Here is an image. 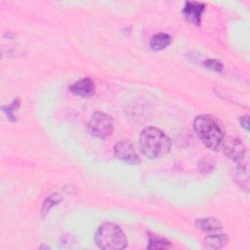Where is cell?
Segmentation results:
<instances>
[{"mask_svg": "<svg viewBox=\"0 0 250 250\" xmlns=\"http://www.w3.org/2000/svg\"><path fill=\"white\" fill-rule=\"evenodd\" d=\"M214 167H215V163L211 159H203L202 163H199L200 173H210L213 171Z\"/></svg>", "mask_w": 250, "mask_h": 250, "instance_id": "cell-17", "label": "cell"}, {"mask_svg": "<svg viewBox=\"0 0 250 250\" xmlns=\"http://www.w3.org/2000/svg\"><path fill=\"white\" fill-rule=\"evenodd\" d=\"M193 131L205 146L212 150H219L225 141L223 123L214 115L201 114L193 120Z\"/></svg>", "mask_w": 250, "mask_h": 250, "instance_id": "cell-1", "label": "cell"}, {"mask_svg": "<svg viewBox=\"0 0 250 250\" xmlns=\"http://www.w3.org/2000/svg\"><path fill=\"white\" fill-rule=\"evenodd\" d=\"M113 153L117 159L130 165H137L141 162L140 155L130 140H122L116 143L113 146Z\"/></svg>", "mask_w": 250, "mask_h": 250, "instance_id": "cell-5", "label": "cell"}, {"mask_svg": "<svg viewBox=\"0 0 250 250\" xmlns=\"http://www.w3.org/2000/svg\"><path fill=\"white\" fill-rule=\"evenodd\" d=\"M194 226L196 229L208 233L220 232L223 229L222 223L213 217L200 218L194 222Z\"/></svg>", "mask_w": 250, "mask_h": 250, "instance_id": "cell-9", "label": "cell"}, {"mask_svg": "<svg viewBox=\"0 0 250 250\" xmlns=\"http://www.w3.org/2000/svg\"><path fill=\"white\" fill-rule=\"evenodd\" d=\"M21 104V102H20V99H15L13 101V103L9 105H4L2 108H3V111L7 114L8 118L10 121L12 122H15L16 121V116H15V111L17 110V108H19Z\"/></svg>", "mask_w": 250, "mask_h": 250, "instance_id": "cell-15", "label": "cell"}, {"mask_svg": "<svg viewBox=\"0 0 250 250\" xmlns=\"http://www.w3.org/2000/svg\"><path fill=\"white\" fill-rule=\"evenodd\" d=\"M69 91L75 96L89 98L95 94L96 86L90 77H84L75 81L69 86Z\"/></svg>", "mask_w": 250, "mask_h": 250, "instance_id": "cell-8", "label": "cell"}, {"mask_svg": "<svg viewBox=\"0 0 250 250\" xmlns=\"http://www.w3.org/2000/svg\"><path fill=\"white\" fill-rule=\"evenodd\" d=\"M170 247L171 243L167 238L151 232L147 234V249H167Z\"/></svg>", "mask_w": 250, "mask_h": 250, "instance_id": "cell-12", "label": "cell"}, {"mask_svg": "<svg viewBox=\"0 0 250 250\" xmlns=\"http://www.w3.org/2000/svg\"><path fill=\"white\" fill-rule=\"evenodd\" d=\"M239 122H240V125H241V127H242L243 129H245L246 131L249 130V118H248L247 115L241 116V117L239 118Z\"/></svg>", "mask_w": 250, "mask_h": 250, "instance_id": "cell-18", "label": "cell"}, {"mask_svg": "<svg viewBox=\"0 0 250 250\" xmlns=\"http://www.w3.org/2000/svg\"><path fill=\"white\" fill-rule=\"evenodd\" d=\"M97 246L104 250H119L127 247L128 240L121 228L111 222L99 226L95 232Z\"/></svg>", "mask_w": 250, "mask_h": 250, "instance_id": "cell-3", "label": "cell"}, {"mask_svg": "<svg viewBox=\"0 0 250 250\" xmlns=\"http://www.w3.org/2000/svg\"><path fill=\"white\" fill-rule=\"evenodd\" d=\"M114 129L113 120L110 115L97 111L92 114L88 122V130L90 134L99 139H106L111 136Z\"/></svg>", "mask_w": 250, "mask_h": 250, "instance_id": "cell-4", "label": "cell"}, {"mask_svg": "<svg viewBox=\"0 0 250 250\" xmlns=\"http://www.w3.org/2000/svg\"><path fill=\"white\" fill-rule=\"evenodd\" d=\"M222 148L224 149L225 154L237 164L247 162L246 146L240 139L234 137L225 139Z\"/></svg>", "mask_w": 250, "mask_h": 250, "instance_id": "cell-6", "label": "cell"}, {"mask_svg": "<svg viewBox=\"0 0 250 250\" xmlns=\"http://www.w3.org/2000/svg\"><path fill=\"white\" fill-rule=\"evenodd\" d=\"M62 200V195L59 192H53L50 195H48L43 204H42V208H41V217L44 218L49 211L56 205H58L61 201Z\"/></svg>", "mask_w": 250, "mask_h": 250, "instance_id": "cell-14", "label": "cell"}, {"mask_svg": "<svg viewBox=\"0 0 250 250\" xmlns=\"http://www.w3.org/2000/svg\"><path fill=\"white\" fill-rule=\"evenodd\" d=\"M229 239L228 236L223 232H214L209 233L204 238V243L208 248L212 249H220L223 248L227 243Z\"/></svg>", "mask_w": 250, "mask_h": 250, "instance_id": "cell-11", "label": "cell"}, {"mask_svg": "<svg viewBox=\"0 0 250 250\" xmlns=\"http://www.w3.org/2000/svg\"><path fill=\"white\" fill-rule=\"evenodd\" d=\"M172 42V37L168 33L159 32L155 33L150 37L149 47L153 51H161L169 46Z\"/></svg>", "mask_w": 250, "mask_h": 250, "instance_id": "cell-10", "label": "cell"}, {"mask_svg": "<svg viewBox=\"0 0 250 250\" xmlns=\"http://www.w3.org/2000/svg\"><path fill=\"white\" fill-rule=\"evenodd\" d=\"M247 162L237 164L235 171V182L236 184L245 190H248V172Z\"/></svg>", "mask_w": 250, "mask_h": 250, "instance_id": "cell-13", "label": "cell"}, {"mask_svg": "<svg viewBox=\"0 0 250 250\" xmlns=\"http://www.w3.org/2000/svg\"><path fill=\"white\" fill-rule=\"evenodd\" d=\"M205 10V4L198 1H187L183 7L182 13L187 21L194 24L200 25L202 14Z\"/></svg>", "mask_w": 250, "mask_h": 250, "instance_id": "cell-7", "label": "cell"}, {"mask_svg": "<svg viewBox=\"0 0 250 250\" xmlns=\"http://www.w3.org/2000/svg\"><path fill=\"white\" fill-rule=\"evenodd\" d=\"M139 146L142 153L150 159L167 155L171 149L169 137L156 127H146L139 136Z\"/></svg>", "mask_w": 250, "mask_h": 250, "instance_id": "cell-2", "label": "cell"}, {"mask_svg": "<svg viewBox=\"0 0 250 250\" xmlns=\"http://www.w3.org/2000/svg\"><path fill=\"white\" fill-rule=\"evenodd\" d=\"M203 64L207 69L215 72H221L224 68V64L222 63V62L216 59H208L203 62Z\"/></svg>", "mask_w": 250, "mask_h": 250, "instance_id": "cell-16", "label": "cell"}]
</instances>
